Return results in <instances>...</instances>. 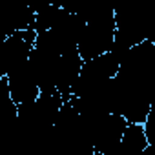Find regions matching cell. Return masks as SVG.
<instances>
[{"instance_id":"1","label":"cell","mask_w":155,"mask_h":155,"mask_svg":"<svg viewBox=\"0 0 155 155\" xmlns=\"http://www.w3.org/2000/svg\"><path fill=\"white\" fill-rule=\"evenodd\" d=\"M75 11L84 18V28L77 40V53L81 60L88 62L104 53H110L115 38L113 8L88 4Z\"/></svg>"},{"instance_id":"2","label":"cell","mask_w":155,"mask_h":155,"mask_svg":"<svg viewBox=\"0 0 155 155\" xmlns=\"http://www.w3.org/2000/svg\"><path fill=\"white\" fill-rule=\"evenodd\" d=\"M6 82H8V90H9V97L13 101V104L18 106H26L31 104L38 95V86L33 77V71L29 68V64H22L20 68L9 71L6 75Z\"/></svg>"},{"instance_id":"3","label":"cell","mask_w":155,"mask_h":155,"mask_svg":"<svg viewBox=\"0 0 155 155\" xmlns=\"http://www.w3.org/2000/svg\"><path fill=\"white\" fill-rule=\"evenodd\" d=\"M119 146L128 151L130 155H140L150 144H148V139L144 135V130H142V124H128L120 140H119Z\"/></svg>"}]
</instances>
